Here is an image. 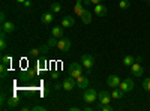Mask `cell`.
I'll return each instance as SVG.
<instances>
[{
    "instance_id": "obj_3",
    "label": "cell",
    "mask_w": 150,
    "mask_h": 111,
    "mask_svg": "<svg viewBox=\"0 0 150 111\" xmlns=\"http://www.w3.org/2000/svg\"><path fill=\"white\" fill-rule=\"evenodd\" d=\"M71 45H72V42H71L69 38H60L59 42H57V50L62 51V53H68Z\"/></svg>"
},
{
    "instance_id": "obj_33",
    "label": "cell",
    "mask_w": 150,
    "mask_h": 111,
    "mask_svg": "<svg viewBox=\"0 0 150 111\" xmlns=\"http://www.w3.org/2000/svg\"><path fill=\"white\" fill-rule=\"evenodd\" d=\"M53 89H54L56 92H59V90H62V89H63V83H59V81H57V83L54 84V87H53Z\"/></svg>"
},
{
    "instance_id": "obj_18",
    "label": "cell",
    "mask_w": 150,
    "mask_h": 111,
    "mask_svg": "<svg viewBox=\"0 0 150 111\" xmlns=\"http://www.w3.org/2000/svg\"><path fill=\"white\" fill-rule=\"evenodd\" d=\"M51 35L53 36H56V38H63V27L62 26H54L53 29H51Z\"/></svg>"
},
{
    "instance_id": "obj_16",
    "label": "cell",
    "mask_w": 150,
    "mask_h": 111,
    "mask_svg": "<svg viewBox=\"0 0 150 111\" xmlns=\"http://www.w3.org/2000/svg\"><path fill=\"white\" fill-rule=\"evenodd\" d=\"M81 3H83V0H77V3H75V6H74V12H75V14H77L78 17H81L83 12L86 11L84 6H83Z\"/></svg>"
},
{
    "instance_id": "obj_13",
    "label": "cell",
    "mask_w": 150,
    "mask_h": 111,
    "mask_svg": "<svg viewBox=\"0 0 150 111\" xmlns=\"http://www.w3.org/2000/svg\"><path fill=\"white\" fill-rule=\"evenodd\" d=\"M93 12H95L96 15H99V17H105V15H107V12H108V9H107L104 5H101V3H99V5H95V9H93Z\"/></svg>"
},
{
    "instance_id": "obj_43",
    "label": "cell",
    "mask_w": 150,
    "mask_h": 111,
    "mask_svg": "<svg viewBox=\"0 0 150 111\" xmlns=\"http://www.w3.org/2000/svg\"><path fill=\"white\" fill-rule=\"evenodd\" d=\"M143 2H150V0H143Z\"/></svg>"
},
{
    "instance_id": "obj_12",
    "label": "cell",
    "mask_w": 150,
    "mask_h": 111,
    "mask_svg": "<svg viewBox=\"0 0 150 111\" xmlns=\"http://www.w3.org/2000/svg\"><path fill=\"white\" fill-rule=\"evenodd\" d=\"M15 30V24L12 23V21H5L3 24H2V32H5L6 35L8 33H12Z\"/></svg>"
},
{
    "instance_id": "obj_37",
    "label": "cell",
    "mask_w": 150,
    "mask_h": 111,
    "mask_svg": "<svg viewBox=\"0 0 150 111\" xmlns=\"http://www.w3.org/2000/svg\"><path fill=\"white\" fill-rule=\"evenodd\" d=\"M32 3H30V0H26V2H24V6H26V8H29Z\"/></svg>"
},
{
    "instance_id": "obj_15",
    "label": "cell",
    "mask_w": 150,
    "mask_h": 111,
    "mask_svg": "<svg viewBox=\"0 0 150 111\" xmlns=\"http://www.w3.org/2000/svg\"><path fill=\"white\" fill-rule=\"evenodd\" d=\"M74 23H75V20H74V17H63V20H62V27L63 29H69V27H72L74 26Z\"/></svg>"
},
{
    "instance_id": "obj_2",
    "label": "cell",
    "mask_w": 150,
    "mask_h": 111,
    "mask_svg": "<svg viewBox=\"0 0 150 111\" xmlns=\"http://www.w3.org/2000/svg\"><path fill=\"white\" fill-rule=\"evenodd\" d=\"M83 101L86 104H93L95 101H98V92L95 89H86L83 92Z\"/></svg>"
},
{
    "instance_id": "obj_38",
    "label": "cell",
    "mask_w": 150,
    "mask_h": 111,
    "mask_svg": "<svg viewBox=\"0 0 150 111\" xmlns=\"http://www.w3.org/2000/svg\"><path fill=\"white\" fill-rule=\"evenodd\" d=\"M135 62H140V63H143V59L138 56V57H135Z\"/></svg>"
},
{
    "instance_id": "obj_14",
    "label": "cell",
    "mask_w": 150,
    "mask_h": 111,
    "mask_svg": "<svg viewBox=\"0 0 150 111\" xmlns=\"http://www.w3.org/2000/svg\"><path fill=\"white\" fill-rule=\"evenodd\" d=\"M87 86H89V78L87 77L81 75V77L77 78V87L78 89H87Z\"/></svg>"
},
{
    "instance_id": "obj_20",
    "label": "cell",
    "mask_w": 150,
    "mask_h": 111,
    "mask_svg": "<svg viewBox=\"0 0 150 111\" xmlns=\"http://www.w3.org/2000/svg\"><path fill=\"white\" fill-rule=\"evenodd\" d=\"M36 75H38V69H29L27 74H23L24 80H32V78H35Z\"/></svg>"
},
{
    "instance_id": "obj_42",
    "label": "cell",
    "mask_w": 150,
    "mask_h": 111,
    "mask_svg": "<svg viewBox=\"0 0 150 111\" xmlns=\"http://www.w3.org/2000/svg\"><path fill=\"white\" fill-rule=\"evenodd\" d=\"M18 3H21V5H24V2H26V0H17Z\"/></svg>"
},
{
    "instance_id": "obj_8",
    "label": "cell",
    "mask_w": 150,
    "mask_h": 111,
    "mask_svg": "<svg viewBox=\"0 0 150 111\" xmlns=\"http://www.w3.org/2000/svg\"><path fill=\"white\" fill-rule=\"evenodd\" d=\"M62 83H63V90H68V92L74 90V89H75V86H77V80L72 78L71 75H69V77H66Z\"/></svg>"
},
{
    "instance_id": "obj_26",
    "label": "cell",
    "mask_w": 150,
    "mask_h": 111,
    "mask_svg": "<svg viewBox=\"0 0 150 111\" xmlns=\"http://www.w3.org/2000/svg\"><path fill=\"white\" fill-rule=\"evenodd\" d=\"M129 6H131L129 0H120V2H119V8L120 9H129Z\"/></svg>"
},
{
    "instance_id": "obj_40",
    "label": "cell",
    "mask_w": 150,
    "mask_h": 111,
    "mask_svg": "<svg viewBox=\"0 0 150 111\" xmlns=\"http://www.w3.org/2000/svg\"><path fill=\"white\" fill-rule=\"evenodd\" d=\"M83 110H86V111H92V110H93V108H92V107H84V108H83Z\"/></svg>"
},
{
    "instance_id": "obj_32",
    "label": "cell",
    "mask_w": 150,
    "mask_h": 111,
    "mask_svg": "<svg viewBox=\"0 0 150 111\" xmlns=\"http://www.w3.org/2000/svg\"><path fill=\"white\" fill-rule=\"evenodd\" d=\"M32 111H47V108L42 105H35V107H32Z\"/></svg>"
},
{
    "instance_id": "obj_9",
    "label": "cell",
    "mask_w": 150,
    "mask_h": 111,
    "mask_svg": "<svg viewBox=\"0 0 150 111\" xmlns=\"http://www.w3.org/2000/svg\"><path fill=\"white\" fill-rule=\"evenodd\" d=\"M120 77H117V75H110L108 78H107V86L108 87H111V89H116V87H119V84H120Z\"/></svg>"
},
{
    "instance_id": "obj_4",
    "label": "cell",
    "mask_w": 150,
    "mask_h": 111,
    "mask_svg": "<svg viewBox=\"0 0 150 111\" xmlns=\"http://www.w3.org/2000/svg\"><path fill=\"white\" fill-rule=\"evenodd\" d=\"M119 89L122 90V92H125V93H128V92H131L132 89H134V80L132 78H125V80H122L120 81V84H119Z\"/></svg>"
},
{
    "instance_id": "obj_35",
    "label": "cell",
    "mask_w": 150,
    "mask_h": 111,
    "mask_svg": "<svg viewBox=\"0 0 150 111\" xmlns=\"http://www.w3.org/2000/svg\"><path fill=\"white\" fill-rule=\"evenodd\" d=\"M90 2H92L93 5H99V3H101V2H102V0H90Z\"/></svg>"
},
{
    "instance_id": "obj_28",
    "label": "cell",
    "mask_w": 150,
    "mask_h": 111,
    "mask_svg": "<svg viewBox=\"0 0 150 111\" xmlns=\"http://www.w3.org/2000/svg\"><path fill=\"white\" fill-rule=\"evenodd\" d=\"M39 54H42L39 47H38V48H32V50H30V56H32V57H38Z\"/></svg>"
},
{
    "instance_id": "obj_29",
    "label": "cell",
    "mask_w": 150,
    "mask_h": 111,
    "mask_svg": "<svg viewBox=\"0 0 150 111\" xmlns=\"http://www.w3.org/2000/svg\"><path fill=\"white\" fill-rule=\"evenodd\" d=\"M44 65H47V59L39 57V60H38V68H44Z\"/></svg>"
},
{
    "instance_id": "obj_36",
    "label": "cell",
    "mask_w": 150,
    "mask_h": 111,
    "mask_svg": "<svg viewBox=\"0 0 150 111\" xmlns=\"http://www.w3.org/2000/svg\"><path fill=\"white\" fill-rule=\"evenodd\" d=\"M78 110H81L80 107H72V108H69V111H78Z\"/></svg>"
},
{
    "instance_id": "obj_6",
    "label": "cell",
    "mask_w": 150,
    "mask_h": 111,
    "mask_svg": "<svg viewBox=\"0 0 150 111\" xmlns=\"http://www.w3.org/2000/svg\"><path fill=\"white\" fill-rule=\"evenodd\" d=\"M111 92H108V90H102V92H99L98 93V101L101 102L102 105H105V104H110L111 102Z\"/></svg>"
},
{
    "instance_id": "obj_17",
    "label": "cell",
    "mask_w": 150,
    "mask_h": 111,
    "mask_svg": "<svg viewBox=\"0 0 150 111\" xmlns=\"http://www.w3.org/2000/svg\"><path fill=\"white\" fill-rule=\"evenodd\" d=\"M92 20H93V17H92V12L86 9V11L83 12V15H81V21H83L84 24H90V23H92Z\"/></svg>"
},
{
    "instance_id": "obj_24",
    "label": "cell",
    "mask_w": 150,
    "mask_h": 111,
    "mask_svg": "<svg viewBox=\"0 0 150 111\" xmlns=\"http://www.w3.org/2000/svg\"><path fill=\"white\" fill-rule=\"evenodd\" d=\"M50 11H51L53 14H59V12L62 11V6H60V3H53L51 6H50Z\"/></svg>"
},
{
    "instance_id": "obj_1",
    "label": "cell",
    "mask_w": 150,
    "mask_h": 111,
    "mask_svg": "<svg viewBox=\"0 0 150 111\" xmlns=\"http://www.w3.org/2000/svg\"><path fill=\"white\" fill-rule=\"evenodd\" d=\"M83 71H84V66L80 65V63H77V62H74V63L69 65V75L72 78H75V80L83 75Z\"/></svg>"
},
{
    "instance_id": "obj_31",
    "label": "cell",
    "mask_w": 150,
    "mask_h": 111,
    "mask_svg": "<svg viewBox=\"0 0 150 111\" xmlns=\"http://www.w3.org/2000/svg\"><path fill=\"white\" fill-rule=\"evenodd\" d=\"M39 48H41V53H48V50H50V45L48 44H42V45H39Z\"/></svg>"
},
{
    "instance_id": "obj_5",
    "label": "cell",
    "mask_w": 150,
    "mask_h": 111,
    "mask_svg": "<svg viewBox=\"0 0 150 111\" xmlns=\"http://www.w3.org/2000/svg\"><path fill=\"white\" fill-rule=\"evenodd\" d=\"M131 74L134 77H138V78H141L143 77V74H144V68H143V65L140 63V62H134V65L131 66Z\"/></svg>"
},
{
    "instance_id": "obj_25",
    "label": "cell",
    "mask_w": 150,
    "mask_h": 111,
    "mask_svg": "<svg viewBox=\"0 0 150 111\" xmlns=\"http://www.w3.org/2000/svg\"><path fill=\"white\" fill-rule=\"evenodd\" d=\"M2 63L6 65V66H11V63H12V56H8V54L2 56Z\"/></svg>"
},
{
    "instance_id": "obj_10",
    "label": "cell",
    "mask_w": 150,
    "mask_h": 111,
    "mask_svg": "<svg viewBox=\"0 0 150 111\" xmlns=\"http://www.w3.org/2000/svg\"><path fill=\"white\" fill-rule=\"evenodd\" d=\"M20 105V98L18 96H9L8 98V101H6V108H9V110H12V108H17Z\"/></svg>"
},
{
    "instance_id": "obj_11",
    "label": "cell",
    "mask_w": 150,
    "mask_h": 111,
    "mask_svg": "<svg viewBox=\"0 0 150 111\" xmlns=\"http://www.w3.org/2000/svg\"><path fill=\"white\" fill-rule=\"evenodd\" d=\"M54 20V14L51 11H48V12H44L42 17H41V23L42 24H50V23H53Z\"/></svg>"
},
{
    "instance_id": "obj_7",
    "label": "cell",
    "mask_w": 150,
    "mask_h": 111,
    "mask_svg": "<svg viewBox=\"0 0 150 111\" xmlns=\"http://www.w3.org/2000/svg\"><path fill=\"white\" fill-rule=\"evenodd\" d=\"M81 65L86 68V69H90L93 65H95V59L92 54H83L81 56Z\"/></svg>"
},
{
    "instance_id": "obj_30",
    "label": "cell",
    "mask_w": 150,
    "mask_h": 111,
    "mask_svg": "<svg viewBox=\"0 0 150 111\" xmlns=\"http://www.w3.org/2000/svg\"><path fill=\"white\" fill-rule=\"evenodd\" d=\"M0 72H2V80H5L6 78V65H0Z\"/></svg>"
},
{
    "instance_id": "obj_34",
    "label": "cell",
    "mask_w": 150,
    "mask_h": 111,
    "mask_svg": "<svg viewBox=\"0 0 150 111\" xmlns=\"http://www.w3.org/2000/svg\"><path fill=\"white\" fill-rule=\"evenodd\" d=\"M0 21H2V24L6 21V15H5V12H0Z\"/></svg>"
},
{
    "instance_id": "obj_39",
    "label": "cell",
    "mask_w": 150,
    "mask_h": 111,
    "mask_svg": "<svg viewBox=\"0 0 150 111\" xmlns=\"http://www.w3.org/2000/svg\"><path fill=\"white\" fill-rule=\"evenodd\" d=\"M83 3H84V5H90L92 2H90V0H83Z\"/></svg>"
},
{
    "instance_id": "obj_22",
    "label": "cell",
    "mask_w": 150,
    "mask_h": 111,
    "mask_svg": "<svg viewBox=\"0 0 150 111\" xmlns=\"http://www.w3.org/2000/svg\"><path fill=\"white\" fill-rule=\"evenodd\" d=\"M134 62H135V57H132V56L123 57V65H125V66H128V68H131V66L134 65Z\"/></svg>"
},
{
    "instance_id": "obj_19",
    "label": "cell",
    "mask_w": 150,
    "mask_h": 111,
    "mask_svg": "<svg viewBox=\"0 0 150 111\" xmlns=\"http://www.w3.org/2000/svg\"><path fill=\"white\" fill-rule=\"evenodd\" d=\"M123 96H125V92H122L119 87H116L114 90L111 92V98H112V99H122Z\"/></svg>"
},
{
    "instance_id": "obj_21",
    "label": "cell",
    "mask_w": 150,
    "mask_h": 111,
    "mask_svg": "<svg viewBox=\"0 0 150 111\" xmlns=\"http://www.w3.org/2000/svg\"><path fill=\"white\" fill-rule=\"evenodd\" d=\"M5 36H6V33L2 32V36H0V50H2V51H5L6 48H8V42H6V38H5Z\"/></svg>"
},
{
    "instance_id": "obj_41",
    "label": "cell",
    "mask_w": 150,
    "mask_h": 111,
    "mask_svg": "<svg viewBox=\"0 0 150 111\" xmlns=\"http://www.w3.org/2000/svg\"><path fill=\"white\" fill-rule=\"evenodd\" d=\"M53 78H59V72H54L53 74Z\"/></svg>"
},
{
    "instance_id": "obj_23",
    "label": "cell",
    "mask_w": 150,
    "mask_h": 111,
    "mask_svg": "<svg viewBox=\"0 0 150 111\" xmlns=\"http://www.w3.org/2000/svg\"><path fill=\"white\" fill-rule=\"evenodd\" d=\"M57 42H59V38H56V36H50V38H48V41H47V44L50 45V48H51V47H57Z\"/></svg>"
},
{
    "instance_id": "obj_27",
    "label": "cell",
    "mask_w": 150,
    "mask_h": 111,
    "mask_svg": "<svg viewBox=\"0 0 150 111\" xmlns=\"http://www.w3.org/2000/svg\"><path fill=\"white\" fill-rule=\"evenodd\" d=\"M143 89L146 92H150V78H144L143 80Z\"/></svg>"
}]
</instances>
